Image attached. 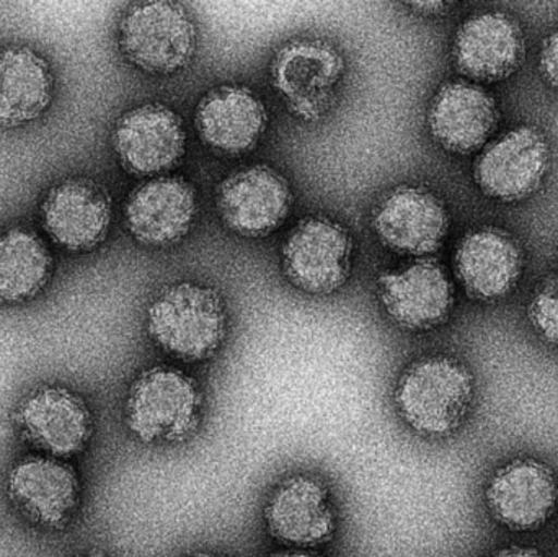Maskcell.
<instances>
[{
	"label": "cell",
	"instance_id": "cell-1",
	"mask_svg": "<svg viewBox=\"0 0 558 557\" xmlns=\"http://www.w3.org/2000/svg\"><path fill=\"white\" fill-rule=\"evenodd\" d=\"M474 398V379L458 360L428 356L413 363L396 388L400 417L425 437L451 435L464 421Z\"/></svg>",
	"mask_w": 558,
	"mask_h": 557
},
{
	"label": "cell",
	"instance_id": "cell-2",
	"mask_svg": "<svg viewBox=\"0 0 558 557\" xmlns=\"http://www.w3.org/2000/svg\"><path fill=\"white\" fill-rule=\"evenodd\" d=\"M202 412L198 383L180 370L156 366L131 385L124 419L144 444H179L196 431Z\"/></svg>",
	"mask_w": 558,
	"mask_h": 557
},
{
	"label": "cell",
	"instance_id": "cell-3",
	"mask_svg": "<svg viewBox=\"0 0 558 557\" xmlns=\"http://www.w3.org/2000/svg\"><path fill=\"white\" fill-rule=\"evenodd\" d=\"M154 342L185 362H202L218 352L226 336V311L215 290L182 283L167 288L147 311Z\"/></svg>",
	"mask_w": 558,
	"mask_h": 557
},
{
	"label": "cell",
	"instance_id": "cell-4",
	"mask_svg": "<svg viewBox=\"0 0 558 557\" xmlns=\"http://www.w3.org/2000/svg\"><path fill=\"white\" fill-rule=\"evenodd\" d=\"M120 43L137 68L154 74H172L193 58L196 29L179 3H136L121 22Z\"/></svg>",
	"mask_w": 558,
	"mask_h": 557
},
{
	"label": "cell",
	"instance_id": "cell-5",
	"mask_svg": "<svg viewBox=\"0 0 558 557\" xmlns=\"http://www.w3.org/2000/svg\"><path fill=\"white\" fill-rule=\"evenodd\" d=\"M22 437L39 455L69 461L94 435V415L85 399L68 386L48 385L29 392L15 414Z\"/></svg>",
	"mask_w": 558,
	"mask_h": 557
},
{
	"label": "cell",
	"instance_id": "cell-6",
	"mask_svg": "<svg viewBox=\"0 0 558 557\" xmlns=\"http://www.w3.org/2000/svg\"><path fill=\"white\" fill-rule=\"evenodd\" d=\"M7 496L16 512L43 530L64 529L81 504V477L69 461L28 455L7 474Z\"/></svg>",
	"mask_w": 558,
	"mask_h": 557
},
{
	"label": "cell",
	"instance_id": "cell-7",
	"mask_svg": "<svg viewBox=\"0 0 558 557\" xmlns=\"http://www.w3.org/2000/svg\"><path fill=\"white\" fill-rule=\"evenodd\" d=\"M347 229L325 218L299 222L282 245V268L289 280L312 294H328L347 280L351 265Z\"/></svg>",
	"mask_w": 558,
	"mask_h": 557
},
{
	"label": "cell",
	"instance_id": "cell-8",
	"mask_svg": "<svg viewBox=\"0 0 558 557\" xmlns=\"http://www.w3.org/2000/svg\"><path fill=\"white\" fill-rule=\"evenodd\" d=\"M487 506L501 525L517 532L539 529L556 512V474L543 461L520 458L495 471L488 483Z\"/></svg>",
	"mask_w": 558,
	"mask_h": 557
},
{
	"label": "cell",
	"instance_id": "cell-9",
	"mask_svg": "<svg viewBox=\"0 0 558 557\" xmlns=\"http://www.w3.org/2000/svg\"><path fill=\"white\" fill-rule=\"evenodd\" d=\"M114 149L128 172L154 175L175 166L185 150V130L175 111L159 104L128 111L114 130Z\"/></svg>",
	"mask_w": 558,
	"mask_h": 557
},
{
	"label": "cell",
	"instance_id": "cell-10",
	"mask_svg": "<svg viewBox=\"0 0 558 557\" xmlns=\"http://www.w3.org/2000/svg\"><path fill=\"white\" fill-rule=\"evenodd\" d=\"M291 192L270 167L239 170L219 186L218 208L232 231L260 238L277 229L288 215Z\"/></svg>",
	"mask_w": 558,
	"mask_h": 557
},
{
	"label": "cell",
	"instance_id": "cell-11",
	"mask_svg": "<svg viewBox=\"0 0 558 557\" xmlns=\"http://www.w3.org/2000/svg\"><path fill=\"white\" fill-rule=\"evenodd\" d=\"M271 536L294 549H312L333 536L335 509L327 487L311 476L286 480L265 509Z\"/></svg>",
	"mask_w": 558,
	"mask_h": 557
},
{
	"label": "cell",
	"instance_id": "cell-12",
	"mask_svg": "<svg viewBox=\"0 0 558 557\" xmlns=\"http://www.w3.org/2000/svg\"><path fill=\"white\" fill-rule=\"evenodd\" d=\"M547 160L549 149L539 131L517 128L485 149L475 166V179L487 195L514 202L537 189Z\"/></svg>",
	"mask_w": 558,
	"mask_h": 557
},
{
	"label": "cell",
	"instance_id": "cell-13",
	"mask_svg": "<svg viewBox=\"0 0 558 557\" xmlns=\"http://www.w3.org/2000/svg\"><path fill=\"white\" fill-rule=\"evenodd\" d=\"M380 241L400 254L426 255L445 239L448 215L428 190L402 186L390 193L374 216Z\"/></svg>",
	"mask_w": 558,
	"mask_h": 557
},
{
	"label": "cell",
	"instance_id": "cell-14",
	"mask_svg": "<svg viewBox=\"0 0 558 557\" xmlns=\"http://www.w3.org/2000/svg\"><path fill=\"white\" fill-rule=\"evenodd\" d=\"M41 218L59 245L72 252L90 251L107 234L110 202L104 189L90 180H65L46 196Z\"/></svg>",
	"mask_w": 558,
	"mask_h": 557
},
{
	"label": "cell",
	"instance_id": "cell-15",
	"mask_svg": "<svg viewBox=\"0 0 558 557\" xmlns=\"http://www.w3.org/2000/svg\"><path fill=\"white\" fill-rule=\"evenodd\" d=\"M196 198L179 177L150 180L128 198L124 216L131 234L146 245L163 247L180 241L192 228Z\"/></svg>",
	"mask_w": 558,
	"mask_h": 557
},
{
	"label": "cell",
	"instance_id": "cell-16",
	"mask_svg": "<svg viewBox=\"0 0 558 557\" xmlns=\"http://www.w3.org/2000/svg\"><path fill=\"white\" fill-rule=\"evenodd\" d=\"M379 294L387 314L412 330L438 326L451 307L452 290L445 270L433 261H420L379 278Z\"/></svg>",
	"mask_w": 558,
	"mask_h": 557
},
{
	"label": "cell",
	"instance_id": "cell-17",
	"mask_svg": "<svg viewBox=\"0 0 558 557\" xmlns=\"http://www.w3.org/2000/svg\"><path fill=\"white\" fill-rule=\"evenodd\" d=\"M523 55V35L501 13H481L459 28L454 59L459 71L472 78L498 81L517 69Z\"/></svg>",
	"mask_w": 558,
	"mask_h": 557
},
{
	"label": "cell",
	"instance_id": "cell-18",
	"mask_svg": "<svg viewBox=\"0 0 558 557\" xmlns=\"http://www.w3.org/2000/svg\"><path fill=\"white\" fill-rule=\"evenodd\" d=\"M433 136L446 149L471 153L494 130L497 108L494 98L477 85L454 82L445 85L429 108Z\"/></svg>",
	"mask_w": 558,
	"mask_h": 557
},
{
	"label": "cell",
	"instance_id": "cell-19",
	"mask_svg": "<svg viewBox=\"0 0 558 557\" xmlns=\"http://www.w3.org/2000/svg\"><path fill=\"white\" fill-rule=\"evenodd\" d=\"M267 111L248 88L229 85L209 92L198 110L196 128L199 136L225 153L251 149L264 133Z\"/></svg>",
	"mask_w": 558,
	"mask_h": 557
},
{
	"label": "cell",
	"instance_id": "cell-20",
	"mask_svg": "<svg viewBox=\"0 0 558 557\" xmlns=\"http://www.w3.org/2000/svg\"><path fill=\"white\" fill-rule=\"evenodd\" d=\"M521 257L517 244L504 232H472L459 245L456 270L474 296L495 300L517 283Z\"/></svg>",
	"mask_w": 558,
	"mask_h": 557
},
{
	"label": "cell",
	"instance_id": "cell-21",
	"mask_svg": "<svg viewBox=\"0 0 558 557\" xmlns=\"http://www.w3.org/2000/svg\"><path fill=\"white\" fill-rule=\"evenodd\" d=\"M48 62L28 48L0 51V124L19 126L38 118L51 100Z\"/></svg>",
	"mask_w": 558,
	"mask_h": 557
},
{
	"label": "cell",
	"instance_id": "cell-22",
	"mask_svg": "<svg viewBox=\"0 0 558 557\" xmlns=\"http://www.w3.org/2000/svg\"><path fill=\"white\" fill-rule=\"evenodd\" d=\"M52 258L45 242L26 229L0 235V303L32 300L48 283Z\"/></svg>",
	"mask_w": 558,
	"mask_h": 557
},
{
	"label": "cell",
	"instance_id": "cell-23",
	"mask_svg": "<svg viewBox=\"0 0 558 557\" xmlns=\"http://www.w3.org/2000/svg\"><path fill=\"white\" fill-rule=\"evenodd\" d=\"M338 58L331 49L312 43L289 46L278 56L277 77L278 87L289 97H304L305 90L330 84V78H337Z\"/></svg>",
	"mask_w": 558,
	"mask_h": 557
},
{
	"label": "cell",
	"instance_id": "cell-24",
	"mask_svg": "<svg viewBox=\"0 0 558 557\" xmlns=\"http://www.w3.org/2000/svg\"><path fill=\"white\" fill-rule=\"evenodd\" d=\"M530 314L541 336L558 346V277L541 287L533 298Z\"/></svg>",
	"mask_w": 558,
	"mask_h": 557
},
{
	"label": "cell",
	"instance_id": "cell-25",
	"mask_svg": "<svg viewBox=\"0 0 558 557\" xmlns=\"http://www.w3.org/2000/svg\"><path fill=\"white\" fill-rule=\"evenodd\" d=\"M541 69L550 84L558 87V29L547 39L541 55Z\"/></svg>",
	"mask_w": 558,
	"mask_h": 557
},
{
	"label": "cell",
	"instance_id": "cell-26",
	"mask_svg": "<svg viewBox=\"0 0 558 557\" xmlns=\"http://www.w3.org/2000/svg\"><path fill=\"white\" fill-rule=\"evenodd\" d=\"M488 557H546L543 553L534 548H521V546H510V548L500 549Z\"/></svg>",
	"mask_w": 558,
	"mask_h": 557
},
{
	"label": "cell",
	"instance_id": "cell-27",
	"mask_svg": "<svg viewBox=\"0 0 558 557\" xmlns=\"http://www.w3.org/2000/svg\"><path fill=\"white\" fill-rule=\"evenodd\" d=\"M271 557H322L315 555V553L308 552V549H289V552L275 553Z\"/></svg>",
	"mask_w": 558,
	"mask_h": 557
},
{
	"label": "cell",
	"instance_id": "cell-28",
	"mask_svg": "<svg viewBox=\"0 0 558 557\" xmlns=\"http://www.w3.org/2000/svg\"><path fill=\"white\" fill-rule=\"evenodd\" d=\"M413 9L422 10V12H438L439 9L445 7L441 2H429V3H413Z\"/></svg>",
	"mask_w": 558,
	"mask_h": 557
},
{
	"label": "cell",
	"instance_id": "cell-29",
	"mask_svg": "<svg viewBox=\"0 0 558 557\" xmlns=\"http://www.w3.org/2000/svg\"><path fill=\"white\" fill-rule=\"evenodd\" d=\"M192 557H221V556H216V555H195V556H192Z\"/></svg>",
	"mask_w": 558,
	"mask_h": 557
},
{
	"label": "cell",
	"instance_id": "cell-30",
	"mask_svg": "<svg viewBox=\"0 0 558 557\" xmlns=\"http://www.w3.org/2000/svg\"><path fill=\"white\" fill-rule=\"evenodd\" d=\"M82 557H92V556H82Z\"/></svg>",
	"mask_w": 558,
	"mask_h": 557
}]
</instances>
